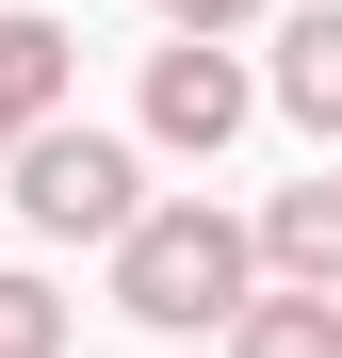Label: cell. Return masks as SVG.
Returning <instances> with one entry per match:
<instances>
[{
  "instance_id": "8992f818",
  "label": "cell",
  "mask_w": 342,
  "mask_h": 358,
  "mask_svg": "<svg viewBox=\"0 0 342 358\" xmlns=\"http://www.w3.org/2000/svg\"><path fill=\"white\" fill-rule=\"evenodd\" d=\"M277 114H294L310 147H342V0H310V17H277Z\"/></svg>"
},
{
  "instance_id": "6da1fadb",
  "label": "cell",
  "mask_w": 342,
  "mask_h": 358,
  "mask_svg": "<svg viewBox=\"0 0 342 358\" xmlns=\"http://www.w3.org/2000/svg\"><path fill=\"white\" fill-rule=\"evenodd\" d=\"M114 310H131L147 342H228L261 310V212H212V196H147V228L114 245Z\"/></svg>"
},
{
  "instance_id": "3957f363",
  "label": "cell",
  "mask_w": 342,
  "mask_h": 358,
  "mask_svg": "<svg viewBox=\"0 0 342 358\" xmlns=\"http://www.w3.org/2000/svg\"><path fill=\"white\" fill-rule=\"evenodd\" d=\"M261 98H277V82L245 66V33H163V49H147V98H131V131H147L163 163H228Z\"/></svg>"
},
{
  "instance_id": "5b68a950",
  "label": "cell",
  "mask_w": 342,
  "mask_h": 358,
  "mask_svg": "<svg viewBox=\"0 0 342 358\" xmlns=\"http://www.w3.org/2000/svg\"><path fill=\"white\" fill-rule=\"evenodd\" d=\"M261 277L342 293V179H277V196H261Z\"/></svg>"
},
{
  "instance_id": "277c9868",
  "label": "cell",
  "mask_w": 342,
  "mask_h": 358,
  "mask_svg": "<svg viewBox=\"0 0 342 358\" xmlns=\"http://www.w3.org/2000/svg\"><path fill=\"white\" fill-rule=\"evenodd\" d=\"M66 82H82V33L17 0V17H0V163H17V147L49 131V114H66Z\"/></svg>"
},
{
  "instance_id": "52a82bcc",
  "label": "cell",
  "mask_w": 342,
  "mask_h": 358,
  "mask_svg": "<svg viewBox=\"0 0 342 358\" xmlns=\"http://www.w3.org/2000/svg\"><path fill=\"white\" fill-rule=\"evenodd\" d=\"M212 358H342V293H294V277H261V310L228 326Z\"/></svg>"
},
{
  "instance_id": "7a4b0ae2",
  "label": "cell",
  "mask_w": 342,
  "mask_h": 358,
  "mask_svg": "<svg viewBox=\"0 0 342 358\" xmlns=\"http://www.w3.org/2000/svg\"><path fill=\"white\" fill-rule=\"evenodd\" d=\"M147 131H98V114H49V131L0 163V196H17V228L33 245H131L147 228Z\"/></svg>"
},
{
  "instance_id": "ba28073f",
  "label": "cell",
  "mask_w": 342,
  "mask_h": 358,
  "mask_svg": "<svg viewBox=\"0 0 342 358\" xmlns=\"http://www.w3.org/2000/svg\"><path fill=\"white\" fill-rule=\"evenodd\" d=\"M82 310H66V277H33V261H0V358H66Z\"/></svg>"
},
{
  "instance_id": "9c48e42d",
  "label": "cell",
  "mask_w": 342,
  "mask_h": 358,
  "mask_svg": "<svg viewBox=\"0 0 342 358\" xmlns=\"http://www.w3.org/2000/svg\"><path fill=\"white\" fill-rule=\"evenodd\" d=\"M147 17H163V33H245L261 0H147Z\"/></svg>"
}]
</instances>
